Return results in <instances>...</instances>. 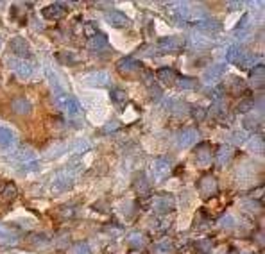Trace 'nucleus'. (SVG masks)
Segmentation results:
<instances>
[{"label":"nucleus","mask_w":265,"mask_h":254,"mask_svg":"<svg viewBox=\"0 0 265 254\" xmlns=\"http://www.w3.org/2000/svg\"><path fill=\"white\" fill-rule=\"evenodd\" d=\"M171 224H172V220L169 219L167 220V215H162V217H160V219H156L154 220V226H156V231H167V229L171 228Z\"/></svg>","instance_id":"obj_43"},{"label":"nucleus","mask_w":265,"mask_h":254,"mask_svg":"<svg viewBox=\"0 0 265 254\" xmlns=\"http://www.w3.org/2000/svg\"><path fill=\"white\" fill-rule=\"evenodd\" d=\"M201 140V133H199L197 127H184L177 133L176 136V143H177V147L181 149H186V147H192L195 143H199Z\"/></svg>","instance_id":"obj_7"},{"label":"nucleus","mask_w":265,"mask_h":254,"mask_svg":"<svg viewBox=\"0 0 265 254\" xmlns=\"http://www.w3.org/2000/svg\"><path fill=\"white\" fill-rule=\"evenodd\" d=\"M151 208H153L158 215L172 213L176 208L174 195H172V193H158V195L151 197Z\"/></svg>","instance_id":"obj_4"},{"label":"nucleus","mask_w":265,"mask_h":254,"mask_svg":"<svg viewBox=\"0 0 265 254\" xmlns=\"http://www.w3.org/2000/svg\"><path fill=\"white\" fill-rule=\"evenodd\" d=\"M213 161V151H211L210 143H199L193 152V163L201 169H208Z\"/></svg>","instance_id":"obj_9"},{"label":"nucleus","mask_w":265,"mask_h":254,"mask_svg":"<svg viewBox=\"0 0 265 254\" xmlns=\"http://www.w3.org/2000/svg\"><path fill=\"white\" fill-rule=\"evenodd\" d=\"M253 109H255V97L242 98V100L237 104V107H235V111L240 113V115H246V113L253 111Z\"/></svg>","instance_id":"obj_32"},{"label":"nucleus","mask_w":265,"mask_h":254,"mask_svg":"<svg viewBox=\"0 0 265 254\" xmlns=\"http://www.w3.org/2000/svg\"><path fill=\"white\" fill-rule=\"evenodd\" d=\"M104 18H106V22H108L111 27H115V29H126V27L131 25L129 16H127V14H124L122 11H117V9H111V11H108Z\"/></svg>","instance_id":"obj_14"},{"label":"nucleus","mask_w":265,"mask_h":254,"mask_svg":"<svg viewBox=\"0 0 265 254\" xmlns=\"http://www.w3.org/2000/svg\"><path fill=\"white\" fill-rule=\"evenodd\" d=\"M74 208H63V217H72Z\"/></svg>","instance_id":"obj_55"},{"label":"nucleus","mask_w":265,"mask_h":254,"mask_svg":"<svg viewBox=\"0 0 265 254\" xmlns=\"http://www.w3.org/2000/svg\"><path fill=\"white\" fill-rule=\"evenodd\" d=\"M195 29L204 32H219L222 29V23L219 20H213V18H204V20H197L195 22Z\"/></svg>","instance_id":"obj_23"},{"label":"nucleus","mask_w":265,"mask_h":254,"mask_svg":"<svg viewBox=\"0 0 265 254\" xmlns=\"http://www.w3.org/2000/svg\"><path fill=\"white\" fill-rule=\"evenodd\" d=\"M65 151H67L65 145H54V147L45 152V158L47 160H56V158H59L61 154H65Z\"/></svg>","instance_id":"obj_41"},{"label":"nucleus","mask_w":265,"mask_h":254,"mask_svg":"<svg viewBox=\"0 0 265 254\" xmlns=\"http://www.w3.org/2000/svg\"><path fill=\"white\" fill-rule=\"evenodd\" d=\"M14 142H16V136H14V133L9 129V127H4V125H0V147L4 149H9L14 145Z\"/></svg>","instance_id":"obj_27"},{"label":"nucleus","mask_w":265,"mask_h":254,"mask_svg":"<svg viewBox=\"0 0 265 254\" xmlns=\"http://www.w3.org/2000/svg\"><path fill=\"white\" fill-rule=\"evenodd\" d=\"M247 149H249L253 154H264V136H262V134L251 136L249 142H247Z\"/></svg>","instance_id":"obj_29"},{"label":"nucleus","mask_w":265,"mask_h":254,"mask_svg":"<svg viewBox=\"0 0 265 254\" xmlns=\"http://www.w3.org/2000/svg\"><path fill=\"white\" fill-rule=\"evenodd\" d=\"M211 249H213V244L208 238H201V240H197L193 244V251L197 254H210Z\"/></svg>","instance_id":"obj_34"},{"label":"nucleus","mask_w":265,"mask_h":254,"mask_svg":"<svg viewBox=\"0 0 265 254\" xmlns=\"http://www.w3.org/2000/svg\"><path fill=\"white\" fill-rule=\"evenodd\" d=\"M85 83L88 86H97V88H100V86H106L109 83V74L108 72H91V74H88V76L85 77Z\"/></svg>","instance_id":"obj_19"},{"label":"nucleus","mask_w":265,"mask_h":254,"mask_svg":"<svg viewBox=\"0 0 265 254\" xmlns=\"http://www.w3.org/2000/svg\"><path fill=\"white\" fill-rule=\"evenodd\" d=\"M90 149H91V143L88 142V140H76V142L72 143L70 151H72L74 154H85V152L90 151Z\"/></svg>","instance_id":"obj_38"},{"label":"nucleus","mask_w":265,"mask_h":254,"mask_svg":"<svg viewBox=\"0 0 265 254\" xmlns=\"http://www.w3.org/2000/svg\"><path fill=\"white\" fill-rule=\"evenodd\" d=\"M242 54H244L242 47L233 45V47H229V49H228V54H226V61H228V63H235V65H237L238 59L242 58Z\"/></svg>","instance_id":"obj_35"},{"label":"nucleus","mask_w":265,"mask_h":254,"mask_svg":"<svg viewBox=\"0 0 265 254\" xmlns=\"http://www.w3.org/2000/svg\"><path fill=\"white\" fill-rule=\"evenodd\" d=\"M56 104H58L70 120H79L81 118V104L77 102V98L68 93H59L56 95Z\"/></svg>","instance_id":"obj_2"},{"label":"nucleus","mask_w":265,"mask_h":254,"mask_svg":"<svg viewBox=\"0 0 265 254\" xmlns=\"http://www.w3.org/2000/svg\"><path fill=\"white\" fill-rule=\"evenodd\" d=\"M231 158H233V149L229 147V145H220L215 154V165L219 169H222V167L228 165L229 161H231Z\"/></svg>","instance_id":"obj_22"},{"label":"nucleus","mask_w":265,"mask_h":254,"mask_svg":"<svg viewBox=\"0 0 265 254\" xmlns=\"http://www.w3.org/2000/svg\"><path fill=\"white\" fill-rule=\"evenodd\" d=\"M224 70H226L224 63H217V65H213V67H210L206 72H204L202 81H204L206 85H211V83H215V81H219L220 77L224 76Z\"/></svg>","instance_id":"obj_16"},{"label":"nucleus","mask_w":265,"mask_h":254,"mask_svg":"<svg viewBox=\"0 0 265 254\" xmlns=\"http://www.w3.org/2000/svg\"><path fill=\"white\" fill-rule=\"evenodd\" d=\"M177 86H179L181 89H195L197 88V79L181 76V77H177Z\"/></svg>","instance_id":"obj_40"},{"label":"nucleus","mask_w":265,"mask_h":254,"mask_svg":"<svg viewBox=\"0 0 265 254\" xmlns=\"http://www.w3.org/2000/svg\"><path fill=\"white\" fill-rule=\"evenodd\" d=\"M172 172V160L167 156L156 158L151 165V175H153L154 181H163L171 175Z\"/></svg>","instance_id":"obj_6"},{"label":"nucleus","mask_w":265,"mask_h":254,"mask_svg":"<svg viewBox=\"0 0 265 254\" xmlns=\"http://www.w3.org/2000/svg\"><path fill=\"white\" fill-rule=\"evenodd\" d=\"M154 253L156 254H172L174 253V244L171 238H162L160 242L154 244Z\"/></svg>","instance_id":"obj_30"},{"label":"nucleus","mask_w":265,"mask_h":254,"mask_svg":"<svg viewBox=\"0 0 265 254\" xmlns=\"http://www.w3.org/2000/svg\"><path fill=\"white\" fill-rule=\"evenodd\" d=\"M156 77L160 83H163V85H174L176 81H177V72L174 70V68L171 67H162L160 70L156 72Z\"/></svg>","instance_id":"obj_21"},{"label":"nucleus","mask_w":265,"mask_h":254,"mask_svg":"<svg viewBox=\"0 0 265 254\" xmlns=\"http://www.w3.org/2000/svg\"><path fill=\"white\" fill-rule=\"evenodd\" d=\"M11 109H13L14 115L29 116L32 111V106L25 97H14L13 100H11Z\"/></svg>","instance_id":"obj_15"},{"label":"nucleus","mask_w":265,"mask_h":254,"mask_svg":"<svg viewBox=\"0 0 265 254\" xmlns=\"http://www.w3.org/2000/svg\"><path fill=\"white\" fill-rule=\"evenodd\" d=\"M169 13L171 16L174 18V22L181 27V23H184L192 16V9H190L188 4H184V2H174V4H169Z\"/></svg>","instance_id":"obj_10"},{"label":"nucleus","mask_w":265,"mask_h":254,"mask_svg":"<svg viewBox=\"0 0 265 254\" xmlns=\"http://www.w3.org/2000/svg\"><path fill=\"white\" fill-rule=\"evenodd\" d=\"M70 254H91V249L86 242H79V244H76V246L72 247Z\"/></svg>","instance_id":"obj_44"},{"label":"nucleus","mask_w":265,"mask_h":254,"mask_svg":"<svg viewBox=\"0 0 265 254\" xmlns=\"http://www.w3.org/2000/svg\"><path fill=\"white\" fill-rule=\"evenodd\" d=\"M11 16L16 20V22L23 23L25 22V16H27V5L25 4H14L11 7Z\"/></svg>","instance_id":"obj_33"},{"label":"nucleus","mask_w":265,"mask_h":254,"mask_svg":"<svg viewBox=\"0 0 265 254\" xmlns=\"http://www.w3.org/2000/svg\"><path fill=\"white\" fill-rule=\"evenodd\" d=\"M184 38H179V36H165L162 40L158 41L156 49L163 54H171V52H179V50L184 49Z\"/></svg>","instance_id":"obj_8"},{"label":"nucleus","mask_w":265,"mask_h":254,"mask_svg":"<svg viewBox=\"0 0 265 254\" xmlns=\"http://www.w3.org/2000/svg\"><path fill=\"white\" fill-rule=\"evenodd\" d=\"M111 100L117 106H126L127 104V93L124 91V89H120V88H115V89H111Z\"/></svg>","instance_id":"obj_37"},{"label":"nucleus","mask_w":265,"mask_h":254,"mask_svg":"<svg viewBox=\"0 0 265 254\" xmlns=\"http://www.w3.org/2000/svg\"><path fill=\"white\" fill-rule=\"evenodd\" d=\"M142 63L138 61V59L131 58V56H127V58H122L118 59L117 63V70L120 72L122 76H135V74H140L142 72Z\"/></svg>","instance_id":"obj_11"},{"label":"nucleus","mask_w":265,"mask_h":254,"mask_svg":"<svg viewBox=\"0 0 265 254\" xmlns=\"http://www.w3.org/2000/svg\"><path fill=\"white\" fill-rule=\"evenodd\" d=\"M58 59L61 63H67V65H74L77 61V56L74 52H61L58 54Z\"/></svg>","instance_id":"obj_46"},{"label":"nucleus","mask_w":265,"mask_h":254,"mask_svg":"<svg viewBox=\"0 0 265 254\" xmlns=\"http://www.w3.org/2000/svg\"><path fill=\"white\" fill-rule=\"evenodd\" d=\"M192 47L193 49H208L210 41L206 38H201V36H192Z\"/></svg>","instance_id":"obj_45"},{"label":"nucleus","mask_w":265,"mask_h":254,"mask_svg":"<svg viewBox=\"0 0 265 254\" xmlns=\"http://www.w3.org/2000/svg\"><path fill=\"white\" fill-rule=\"evenodd\" d=\"M219 226H220V228H233V226H235V219L231 217V215H224V217H220Z\"/></svg>","instance_id":"obj_48"},{"label":"nucleus","mask_w":265,"mask_h":254,"mask_svg":"<svg viewBox=\"0 0 265 254\" xmlns=\"http://www.w3.org/2000/svg\"><path fill=\"white\" fill-rule=\"evenodd\" d=\"M244 125H246L247 129H255L256 125H258V118L253 115H247L246 118H244Z\"/></svg>","instance_id":"obj_50"},{"label":"nucleus","mask_w":265,"mask_h":254,"mask_svg":"<svg viewBox=\"0 0 265 254\" xmlns=\"http://www.w3.org/2000/svg\"><path fill=\"white\" fill-rule=\"evenodd\" d=\"M231 86H233V91H242L244 89V81L242 79H237V77H231Z\"/></svg>","instance_id":"obj_52"},{"label":"nucleus","mask_w":265,"mask_h":254,"mask_svg":"<svg viewBox=\"0 0 265 254\" xmlns=\"http://www.w3.org/2000/svg\"><path fill=\"white\" fill-rule=\"evenodd\" d=\"M45 76H47V79L50 81V86H52V89H54V93L56 95H59V93H65V89H63V81H61V77L56 74L52 68L47 65L45 67Z\"/></svg>","instance_id":"obj_24"},{"label":"nucleus","mask_w":265,"mask_h":254,"mask_svg":"<svg viewBox=\"0 0 265 254\" xmlns=\"http://www.w3.org/2000/svg\"><path fill=\"white\" fill-rule=\"evenodd\" d=\"M0 49H2V38H0Z\"/></svg>","instance_id":"obj_57"},{"label":"nucleus","mask_w":265,"mask_h":254,"mask_svg":"<svg viewBox=\"0 0 265 254\" xmlns=\"http://www.w3.org/2000/svg\"><path fill=\"white\" fill-rule=\"evenodd\" d=\"M246 133L244 131H235L233 134H231V140H233V143L235 145H242L244 142H246Z\"/></svg>","instance_id":"obj_49"},{"label":"nucleus","mask_w":265,"mask_h":254,"mask_svg":"<svg viewBox=\"0 0 265 254\" xmlns=\"http://www.w3.org/2000/svg\"><path fill=\"white\" fill-rule=\"evenodd\" d=\"M127 244H129L133 249H144L147 246V237H145L142 231H131L127 235Z\"/></svg>","instance_id":"obj_25"},{"label":"nucleus","mask_w":265,"mask_h":254,"mask_svg":"<svg viewBox=\"0 0 265 254\" xmlns=\"http://www.w3.org/2000/svg\"><path fill=\"white\" fill-rule=\"evenodd\" d=\"M190 111H192V116H193V120L195 122H202L208 115V111L202 106H192L190 107Z\"/></svg>","instance_id":"obj_42"},{"label":"nucleus","mask_w":265,"mask_h":254,"mask_svg":"<svg viewBox=\"0 0 265 254\" xmlns=\"http://www.w3.org/2000/svg\"><path fill=\"white\" fill-rule=\"evenodd\" d=\"M120 129V122L118 120H111L106 124V127H104V133H113V131Z\"/></svg>","instance_id":"obj_51"},{"label":"nucleus","mask_w":265,"mask_h":254,"mask_svg":"<svg viewBox=\"0 0 265 254\" xmlns=\"http://www.w3.org/2000/svg\"><path fill=\"white\" fill-rule=\"evenodd\" d=\"M244 210H253V211H260L262 210V206L258 204V202L256 201H249V202H246V204H244Z\"/></svg>","instance_id":"obj_53"},{"label":"nucleus","mask_w":265,"mask_h":254,"mask_svg":"<svg viewBox=\"0 0 265 254\" xmlns=\"http://www.w3.org/2000/svg\"><path fill=\"white\" fill-rule=\"evenodd\" d=\"M197 193L201 199H211L219 193V183H217L215 175L206 174L199 179L197 183Z\"/></svg>","instance_id":"obj_5"},{"label":"nucleus","mask_w":265,"mask_h":254,"mask_svg":"<svg viewBox=\"0 0 265 254\" xmlns=\"http://www.w3.org/2000/svg\"><path fill=\"white\" fill-rule=\"evenodd\" d=\"M16 186H14L13 183H9V184H5L4 186V190H2V193H0V199L4 202H11V201H14L16 199Z\"/></svg>","instance_id":"obj_36"},{"label":"nucleus","mask_w":265,"mask_h":254,"mask_svg":"<svg viewBox=\"0 0 265 254\" xmlns=\"http://www.w3.org/2000/svg\"><path fill=\"white\" fill-rule=\"evenodd\" d=\"M9 49H11V52L16 56V59H27L32 56L29 43L23 40V38H20V36H16V38H13V40L9 41Z\"/></svg>","instance_id":"obj_13"},{"label":"nucleus","mask_w":265,"mask_h":254,"mask_svg":"<svg viewBox=\"0 0 265 254\" xmlns=\"http://www.w3.org/2000/svg\"><path fill=\"white\" fill-rule=\"evenodd\" d=\"M76 177H77V170L72 169V167L56 172V175L52 177V184H50L52 192L61 193V192L70 190V188L74 186V183H76Z\"/></svg>","instance_id":"obj_1"},{"label":"nucleus","mask_w":265,"mask_h":254,"mask_svg":"<svg viewBox=\"0 0 265 254\" xmlns=\"http://www.w3.org/2000/svg\"><path fill=\"white\" fill-rule=\"evenodd\" d=\"M133 188H135V192L138 193V195H147L149 193L151 184H149V181H147V177H145L144 172H140V174L135 177V181H133Z\"/></svg>","instance_id":"obj_26"},{"label":"nucleus","mask_w":265,"mask_h":254,"mask_svg":"<svg viewBox=\"0 0 265 254\" xmlns=\"http://www.w3.org/2000/svg\"><path fill=\"white\" fill-rule=\"evenodd\" d=\"M13 160L16 167L22 169V172H36L38 167H40L36 154L31 149H20L16 154H13Z\"/></svg>","instance_id":"obj_3"},{"label":"nucleus","mask_w":265,"mask_h":254,"mask_svg":"<svg viewBox=\"0 0 265 254\" xmlns=\"http://www.w3.org/2000/svg\"><path fill=\"white\" fill-rule=\"evenodd\" d=\"M249 79H251V85L253 88H264V83H265V68L262 63L255 65L249 72Z\"/></svg>","instance_id":"obj_20"},{"label":"nucleus","mask_w":265,"mask_h":254,"mask_svg":"<svg viewBox=\"0 0 265 254\" xmlns=\"http://www.w3.org/2000/svg\"><path fill=\"white\" fill-rule=\"evenodd\" d=\"M242 7V2H228V11H237Z\"/></svg>","instance_id":"obj_54"},{"label":"nucleus","mask_w":265,"mask_h":254,"mask_svg":"<svg viewBox=\"0 0 265 254\" xmlns=\"http://www.w3.org/2000/svg\"><path fill=\"white\" fill-rule=\"evenodd\" d=\"M67 13L68 11L63 4H50V5H47V7H43V11H41V14H43L47 20H61Z\"/></svg>","instance_id":"obj_17"},{"label":"nucleus","mask_w":265,"mask_h":254,"mask_svg":"<svg viewBox=\"0 0 265 254\" xmlns=\"http://www.w3.org/2000/svg\"><path fill=\"white\" fill-rule=\"evenodd\" d=\"M210 115H213L215 118L226 116V102L220 97L213 98V104H211V107H210Z\"/></svg>","instance_id":"obj_31"},{"label":"nucleus","mask_w":265,"mask_h":254,"mask_svg":"<svg viewBox=\"0 0 265 254\" xmlns=\"http://www.w3.org/2000/svg\"><path fill=\"white\" fill-rule=\"evenodd\" d=\"M0 244H4V246L18 244V233L5 224H0Z\"/></svg>","instance_id":"obj_18"},{"label":"nucleus","mask_w":265,"mask_h":254,"mask_svg":"<svg viewBox=\"0 0 265 254\" xmlns=\"http://www.w3.org/2000/svg\"><path fill=\"white\" fill-rule=\"evenodd\" d=\"M49 244H50V240L45 235H32L31 237V246L34 247V249H45V247H49Z\"/></svg>","instance_id":"obj_39"},{"label":"nucleus","mask_w":265,"mask_h":254,"mask_svg":"<svg viewBox=\"0 0 265 254\" xmlns=\"http://www.w3.org/2000/svg\"><path fill=\"white\" fill-rule=\"evenodd\" d=\"M106 45H108V36L102 32H97L95 36L88 38V49L91 50H102L106 49Z\"/></svg>","instance_id":"obj_28"},{"label":"nucleus","mask_w":265,"mask_h":254,"mask_svg":"<svg viewBox=\"0 0 265 254\" xmlns=\"http://www.w3.org/2000/svg\"><path fill=\"white\" fill-rule=\"evenodd\" d=\"M7 67L20 77V79H29L32 76V65L25 59H16V58H9L7 59Z\"/></svg>","instance_id":"obj_12"},{"label":"nucleus","mask_w":265,"mask_h":254,"mask_svg":"<svg viewBox=\"0 0 265 254\" xmlns=\"http://www.w3.org/2000/svg\"><path fill=\"white\" fill-rule=\"evenodd\" d=\"M99 32V27H97V22H93V20H90V22L85 23V34L88 36V38H91V36H95Z\"/></svg>","instance_id":"obj_47"},{"label":"nucleus","mask_w":265,"mask_h":254,"mask_svg":"<svg viewBox=\"0 0 265 254\" xmlns=\"http://www.w3.org/2000/svg\"><path fill=\"white\" fill-rule=\"evenodd\" d=\"M129 254H140V253H138V251H133V253H129Z\"/></svg>","instance_id":"obj_56"}]
</instances>
